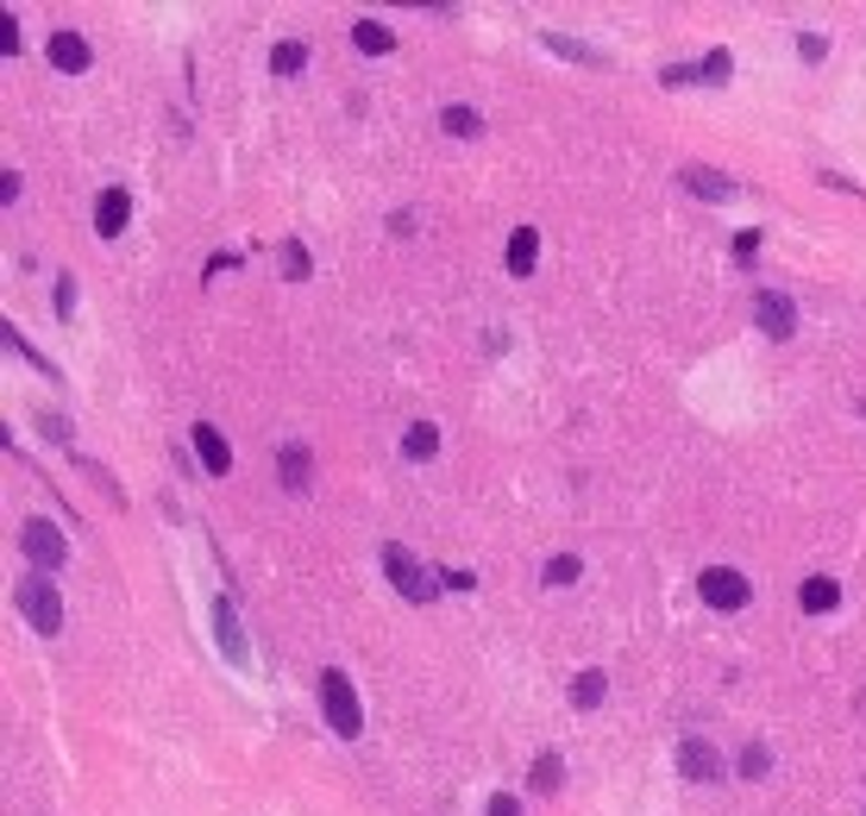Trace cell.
Listing matches in <instances>:
<instances>
[{
    "label": "cell",
    "instance_id": "obj_1",
    "mask_svg": "<svg viewBox=\"0 0 866 816\" xmlns=\"http://www.w3.org/2000/svg\"><path fill=\"white\" fill-rule=\"evenodd\" d=\"M13 603H20V615H26L38 635H57L63 628V590L51 585V572H26L13 585Z\"/></svg>",
    "mask_w": 866,
    "mask_h": 816
},
{
    "label": "cell",
    "instance_id": "obj_2",
    "mask_svg": "<svg viewBox=\"0 0 866 816\" xmlns=\"http://www.w3.org/2000/svg\"><path fill=\"white\" fill-rule=\"evenodd\" d=\"M383 572H389V585L402 590L408 603H433V590H440V578H428V565L414 560L408 547H396V540L383 547Z\"/></svg>",
    "mask_w": 866,
    "mask_h": 816
},
{
    "label": "cell",
    "instance_id": "obj_3",
    "mask_svg": "<svg viewBox=\"0 0 866 816\" xmlns=\"http://www.w3.org/2000/svg\"><path fill=\"white\" fill-rule=\"evenodd\" d=\"M321 704H327L333 735L352 741L358 729H364V710H358V691H352V679H346V672H321Z\"/></svg>",
    "mask_w": 866,
    "mask_h": 816
},
{
    "label": "cell",
    "instance_id": "obj_4",
    "mask_svg": "<svg viewBox=\"0 0 866 816\" xmlns=\"http://www.w3.org/2000/svg\"><path fill=\"white\" fill-rule=\"evenodd\" d=\"M20 553H26L38 572H63V560H70V547H63V535H57L51 521H26V528H20Z\"/></svg>",
    "mask_w": 866,
    "mask_h": 816
},
{
    "label": "cell",
    "instance_id": "obj_5",
    "mask_svg": "<svg viewBox=\"0 0 866 816\" xmlns=\"http://www.w3.org/2000/svg\"><path fill=\"white\" fill-rule=\"evenodd\" d=\"M697 590H703V603H710V610H747V597H754L735 565H715V572H703V578H697Z\"/></svg>",
    "mask_w": 866,
    "mask_h": 816
},
{
    "label": "cell",
    "instance_id": "obj_6",
    "mask_svg": "<svg viewBox=\"0 0 866 816\" xmlns=\"http://www.w3.org/2000/svg\"><path fill=\"white\" fill-rule=\"evenodd\" d=\"M678 772H685V779H697V785L722 779V754H715V741H703V735H685V741H678Z\"/></svg>",
    "mask_w": 866,
    "mask_h": 816
},
{
    "label": "cell",
    "instance_id": "obj_7",
    "mask_svg": "<svg viewBox=\"0 0 866 816\" xmlns=\"http://www.w3.org/2000/svg\"><path fill=\"white\" fill-rule=\"evenodd\" d=\"M754 321H760L772 339H791V327H797V308H791V296H779V289H760V296H754Z\"/></svg>",
    "mask_w": 866,
    "mask_h": 816
},
{
    "label": "cell",
    "instance_id": "obj_8",
    "mask_svg": "<svg viewBox=\"0 0 866 816\" xmlns=\"http://www.w3.org/2000/svg\"><path fill=\"white\" fill-rule=\"evenodd\" d=\"M127 220H132V195L127 189H101V195H95V232H101V239H120Z\"/></svg>",
    "mask_w": 866,
    "mask_h": 816
},
{
    "label": "cell",
    "instance_id": "obj_9",
    "mask_svg": "<svg viewBox=\"0 0 866 816\" xmlns=\"http://www.w3.org/2000/svg\"><path fill=\"white\" fill-rule=\"evenodd\" d=\"M189 440H195V459H202L214 478H227V471H232V446L214 434V421H195V434H189Z\"/></svg>",
    "mask_w": 866,
    "mask_h": 816
},
{
    "label": "cell",
    "instance_id": "obj_10",
    "mask_svg": "<svg viewBox=\"0 0 866 816\" xmlns=\"http://www.w3.org/2000/svg\"><path fill=\"white\" fill-rule=\"evenodd\" d=\"M214 640H220V653H227L232 665H245V635H239V622H232V603L227 597H214Z\"/></svg>",
    "mask_w": 866,
    "mask_h": 816
},
{
    "label": "cell",
    "instance_id": "obj_11",
    "mask_svg": "<svg viewBox=\"0 0 866 816\" xmlns=\"http://www.w3.org/2000/svg\"><path fill=\"white\" fill-rule=\"evenodd\" d=\"M51 63L63 76H82L88 70V38L82 32H51Z\"/></svg>",
    "mask_w": 866,
    "mask_h": 816
},
{
    "label": "cell",
    "instance_id": "obj_12",
    "mask_svg": "<svg viewBox=\"0 0 866 816\" xmlns=\"http://www.w3.org/2000/svg\"><path fill=\"white\" fill-rule=\"evenodd\" d=\"M678 182H685L690 195H703V202H729V195H735V182L715 177V170H703V164H685V170H678Z\"/></svg>",
    "mask_w": 866,
    "mask_h": 816
},
{
    "label": "cell",
    "instance_id": "obj_13",
    "mask_svg": "<svg viewBox=\"0 0 866 816\" xmlns=\"http://www.w3.org/2000/svg\"><path fill=\"white\" fill-rule=\"evenodd\" d=\"M534 257H540V232L534 227H515L509 232V271H515V277H534Z\"/></svg>",
    "mask_w": 866,
    "mask_h": 816
},
{
    "label": "cell",
    "instance_id": "obj_14",
    "mask_svg": "<svg viewBox=\"0 0 866 816\" xmlns=\"http://www.w3.org/2000/svg\"><path fill=\"white\" fill-rule=\"evenodd\" d=\"M352 45H358L364 57H383V51H396V32L383 26V20H358V26H352Z\"/></svg>",
    "mask_w": 866,
    "mask_h": 816
},
{
    "label": "cell",
    "instance_id": "obj_15",
    "mask_svg": "<svg viewBox=\"0 0 866 816\" xmlns=\"http://www.w3.org/2000/svg\"><path fill=\"white\" fill-rule=\"evenodd\" d=\"M797 603H804L810 615L835 610V603H841V585H835V578H804V585H797Z\"/></svg>",
    "mask_w": 866,
    "mask_h": 816
},
{
    "label": "cell",
    "instance_id": "obj_16",
    "mask_svg": "<svg viewBox=\"0 0 866 816\" xmlns=\"http://www.w3.org/2000/svg\"><path fill=\"white\" fill-rule=\"evenodd\" d=\"M308 446H296V440H289V446H282L277 453V471H282V490H308Z\"/></svg>",
    "mask_w": 866,
    "mask_h": 816
},
{
    "label": "cell",
    "instance_id": "obj_17",
    "mask_svg": "<svg viewBox=\"0 0 866 816\" xmlns=\"http://www.w3.org/2000/svg\"><path fill=\"white\" fill-rule=\"evenodd\" d=\"M540 45H546L553 57H572V63H590V70H603V63H610L603 51H590V45H578V38H560V32H546Z\"/></svg>",
    "mask_w": 866,
    "mask_h": 816
},
{
    "label": "cell",
    "instance_id": "obj_18",
    "mask_svg": "<svg viewBox=\"0 0 866 816\" xmlns=\"http://www.w3.org/2000/svg\"><path fill=\"white\" fill-rule=\"evenodd\" d=\"M440 127L453 132V139H478V132H484V120H478V107L453 101V107H440Z\"/></svg>",
    "mask_w": 866,
    "mask_h": 816
},
{
    "label": "cell",
    "instance_id": "obj_19",
    "mask_svg": "<svg viewBox=\"0 0 866 816\" xmlns=\"http://www.w3.org/2000/svg\"><path fill=\"white\" fill-rule=\"evenodd\" d=\"M402 453L408 459H433V453H440V428H433V421H414L402 434Z\"/></svg>",
    "mask_w": 866,
    "mask_h": 816
},
{
    "label": "cell",
    "instance_id": "obj_20",
    "mask_svg": "<svg viewBox=\"0 0 866 816\" xmlns=\"http://www.w3.org/2000/svg\"><path fill=\"white\" fill-rule=\"evenodd\" d=\"M603 691H610V679L590 665V672H578V685H572V704H578V710H597V704H603Z\"/></svg>",
    "mask_w": 866,
    "mask_h": 816
},
{
    "label": "cell",
    "instance_id": "obj_21",
    "mask_svg": "<svg viewBox=\"0 0 866 816\" xmlns=\"http://www.w3.org/2000/svg\"><path fill=\"white\" fill-rule=\"evenodd\" d=\"M302 63H308V45H296V38H282L277 51H270V70L277 76H302Z\"/></svg>",
    "mask_w": 866,
    "mask_h": 816
},
{
    "label": "cell",
    "instance_id": "obj_22",
    "mask_svg": "<svg viewBox=\"0 0 866 816\" xmlns=\"http://www.w3.org/2000/svg\"><path fill=\"white\" fill-rule=\"evenodd\" d=\"M0 339H7V352H20V358H26V364H32V371H38V377H57V364H51V358H38V352H32L26 339H20V333H13V321H7V327H0Z\"/></svg>",
    "mask_w": 866,
    "mask_h": 816
},
{
    "label": "cell",
    "instance_id": "obj_23",
    "mask_svg": "<svg viewBox=\"0 0 866 816\" xmlns=\"http://www.w3.org/2000/svg\"><path fill=\"white\" fill-rule=\"evenodd\" d=\"M560 779H565V760H560V754H540L534 772H528V785H534V791H560Z\"/></svg>",
    "mask_w": 866,
    "mask_h": 816
},
{
    "label": "cell",
    "instance_id": "obj_24",
    "mask_svg": "<svg viewBox=\"0 0 866 816\" xmlns=\"http://www.w3.org/2000/svg\"><path fill=\"white\" fill-rule=\"evenodd\" d=\"M741 772H747V779H766V772H772V747H766V741H747V747H741Z\"/></svg>",
    "mask_w": 866,
    "mask_h": 816
},
{
    "label": "cell",
    "instance_id": "obj_25",
    "mask_svg": "<svg viewBox=\"0 0 866 816\" xmlns=\"http://www.w3.org/2000/svg\"><path fill=\"white\" fill-rule=\"evenodd\" d=\"M729 63H735L729 51H710L703 63H690V82H729Z\"/></svg>",
    "mask_w": 866,
    "mask_h": 816
},
{
    "label": "cell",
    "instance_id": "obj_26",
    "mask_svg": "<svg viewBox=\"0 0 866 816\" xmlns=\"http://www.w3.org/2000/svg\"><path fill=\"white\" fill-rule=\"evenodd\" d=\"M578 572H585V565L572 560V553H553V560H546V572H540V578H546V585H578Z\"/></svg>",
    "mask_w": 866,
    "mask_h": 816
},
{
    "label": "cell",
    "instance_id": "obj_27",
    "mask_svg": "<svg viewBox=\"0 0 866 816\" xmlns=\"http://www.w3.org/2000/svg\"><path fill=\"white\" fill-rule=\"evenodd\" d=\"M282 277H308V252H302V239H289V245H282Z\"/></svg>",
    "mask_w": 866,
    "mask_h": 816
},
{
    "label": "cell",
    "instance_id": "obj_28",
    "mask_svg": "<svg viewBox=\"0 0 866 816\" xmlns=\"http://www.w3.org/2000/svg\"><path fill=\"white\" fill-rule=\"evenodd\" d=\"M0 51L20 57V20H13V13H0Z\"/></svg>",
    "mask_w": 866,
    "mask_h": 816
},
{
    "label": "cell",
    "instance_id": "obj_29",
    "mask_svg": "<svg viewBox=\"0 0 866 816\" xmlns=\"http://www.w3.org/2000/svg\"><path fill=\"white\" fill-rule=\"evenodd\" d=\"M38 428H45V440H70V421L63 415H38Z\"/></svg>",
    "mask_w": 866,
    "mask_h": 816
},
{
    "label": "cell",
    "instance_id": "obj_30",
    "mask_svg": "<svg viewBox=\"0 0 866 816\" xmlns=\"http://www.w3.org/2000/svg\"><path fill=\"white\" fill-rule=\"evenodd\" d=\"M70 308H76V283L63 277V283H57V314H63V321H70Z\"/></svg>",
    "mask_w": 866,
    "mask_h": 816
},
{
    "label": "cell",
    "instance_id": "obj_31",
    "mask_svg": "<svg viewBox=\"0 0 866 816\" xmlns=\"http://www.w3.org/2000/svg\"><path fill=\"white\" fill-rule=\"evenodd\" d=\"M440 585H446V590H471V585H478V572H440Z\"/></svg>",
    "mask_w": 866,
    "mask_h": 816
},
{
    "label": "cell",
    "instance_id": "obj_32",
    "mask_svg": "<svg viewBox=\"0 0 866 816\" xmlns=\"http://www.w3.org/2000/svg\"><path fill=\"white\" fill-rule=\"evenodd\" d=\"M754 252H760V232H754V227L735 232V257H754Z\"/></svg>",
    "mask_w": 866,
    "mask_h": 816
},
{
    "label": "cell",
    "instance_id": "obj_33",
    "mask_svg": "<svg viewBox=\"0 0 866 816\" xmlns=\"http://www.w3.org/2000/svg\"><path fill=\"white\" fill-rule=\"evenodd\" d=\"M490 816H521V804H515L509 791H496V797H490Z\"/></svg>",
    "mask_w": 866,
    "mask_h": 816
},
{
    "label": "cell",
    "instance_id": "obj_34",
    "mask_svg": "<svg viewBox=\"0 0 866 816\" xmlns=\"http://www.w3.org/2000/svg\"><path fill=\"white\" fill-rule=\"evenodd\" d=\"M797 51H804V57H810V63H816V57L829 51V45H822V38H816V32H804V38H797Z\"/></svg>",
    "mask_w": 866,
    "mask_h": 816
}]
</instances>
